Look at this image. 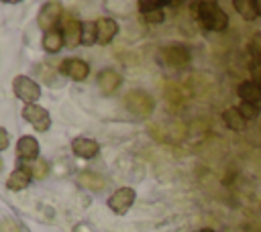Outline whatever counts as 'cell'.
Instances as JSON below:
<instances>
[{"mask_svg":"<svg viewBox=\"0 0 261 232\" xmlns=\"http://www.w3.org/2000/svg\"><path fill=\"white\" fill-rule=\"evenodd\" d=\"M196 16L202 22V26L208 31L220 33L228 26V16L216 2H198L196 4Z\"/></svg>","mask_w":261,"mask_h":232,"instance_id":"obj_1","label":"cell"},{"mask_svg":"<svg viewBox=\"0 0 261 232\" xmlns=\"http://www.w3.org/2000/svg\"><path fill=\"white\" fill-rule=\"evenodd\" d=\"M124 106L128 112H133L135 116H149L153 112V98L141 90H135V92H128L124 96Z\"/></svg>","mask_w":261,"mask_h":232,"instance_id":"obj_2","label":"cell"},{"mask_svg":"<svg viewBox=\"0 0 261 232\" xmlns=\"http://www.w3.org/2000/svg\"><path fill=\"white\" fill-rule=\"evenodd\" d=\"M12 88H14V96H16L18 100L27 102V106L35 104V102L41 98V88H39V83L33 81L31 77H27V75H18V77L14 79V83H12Z\"/></svg>","mask_w":261,"mask_h":232,"instance_id":"obj_3","label":"cell"},{"mask_svg":"<svg viewBox=\"0 0 261 232\" xmlns=\"http://www.w3.org/2000/svg\"><path fill=\"white\" fill-rule=\"evenodd\" d=\"M133 204H135V189H133V187H120V189H116V191L108 197V208H110L114 214H118V216L126 214Z\"/></svg>","mask_w":261,"mask_h":232,"instance_id":"obj_4","label":"cell"},{"mask_svg":"<svg viewBox=\"0 0 261 232\" xmlns=\"http://www.w3.org/2000/svg\"><path fill=\"white\" fill-rule=\"evenodd\" d=\"M22 118H24L27 122H31V124L35 126V130H39V132H45V130H49V126H51V116H49V112H47L45 108L37 106V104L24 106V108H22Z\"/></svg>","mask_w":261,"mask_h":232,"instance_id":"obj_5","label":"cell"},{"mask_svg":"<svg viewBox=\"0 0 261 232\" xmlns=\"http://www.w3.org/2000/svg\"><path fill=\"white\" fill-rule=\"evenodd\" d=\"M61 12L63 10H61V4L59 2H45L43 8H41V12H39V18H37L39 26L45 28V31H53V26L61 18Z\"/></svg>","mask_w":261,"mask_h":232,"instance_id":"obj_6","label":"cell"},{"mask_svg":"<svg viewBox=\"0 0 261 232\" xmlns=\"http://www.w3.org/2000/svg\"><path fill=\"white\" fill-rule=\"evenodd\" d=\"M161 57L171 67H184L190 61V51L184 45H171V47H165L161 51Z\"/></svg>","mask_w":261,"mask_h":232,"instance_id":"obj_7","label":"cell"},{"mask_svg":"<svg viewBox=\"0 0 261 232\" xmlns=\"http://www.w3.org/2000/svg\"><path fill=\"white\" fill-rule=\"evenodd\" d=\"M61 73L67 75V77H71V79H75V81H80V79H86L88 77L90 65L86 61H82V59L71 57V59H65L61 63Z\"/></svg>","mask_w":261,"mask_h":232,"instance_id":"obj_8","label":"cell"},{"mask_svg":"<svg viewBox=\"0 0 261 232\" xmlns=\"http://www.w3.org/2000/svg\"><path fill=\"white\" fill-rule=\"evenodd\" d=\"M16 153H18V159L22 163H31L39 157V142L35 136H20L18 144H16Z\"/></svg>","mask_w":261,"mask_h":232,"instance_id":"obj_9","label":"cell"},{"mask_svg":"<svg viewBox=\"0 0 261 232\" xmlns=\"http://www.w3.org/2000/svg\"><path fill=\"white\" fill-rule=\"evenodd\" d=\"M71 151H73V155H77V157H82V159H94L96 155H98V151H100V147H98V142L96 140H92V138H75L73 142H71Z\"/></svg>","mask_w":261,"mask_h":232,"instance_id":"obj_10","label":"cell"},{"mask_svg":"<svg viewBox=\"0 0 261 232\" xmlns=\"http://www.w3.org/2000/svg\"><path fill=\"white\" fill-rule=\"evenodd\" d=\"M96 31H98V43H100V45H106V43H110V41L114 39V35L118 33V24H116V20H112V18H100V20L96 22Z\"/></svg>","mask_w":261,"mask_h":232,"instance_id":"obj_11","label":"cell"},{"mask_svg":"<svg viewBox=\"0 0 261 232\" xmlns=\"http://www.w3.org/2000/svg\"><path fill=\"white\" fill-rule=\"evenodd\" d=\"M63 41L67 47H75L82 43V24L73 18H67L65 24H63Z\"/></svg>","mask_w":261,"mask_h":232,"instance_id":"obj_12","label":"cell"},{"mask_svg":"<svg viewBox=\"0 0 261 232\" xmlns=\"http://www.w3.org/2000/svg\"><path fill=\"white\" fill-rule=\"evenodd\" d=\"M237 94H239V98H241L243 102H249V104H259V102H261V85L253 83L251 79L239 83Z\"/></svg>","mask_w":261,"mask_h":232,"instance_id":"obj_13","label":"cell"},{"mask_svg":"<svg viewBox=\"0 0 261 232\" xmlns=\"http://www.w3.org/2000/svg\"><path fill=\"white\" fill-rule=\"evenodd\" d=\"M120 75L114 71V69H102L100 73H98V85H100V90L102 92H106V94H110V92H114L118 85H120Z\"/></svg>","mask_w":261,"mask_h":232,"instance_id":"obj_14","label":"cell"},{"mask_svg":"<svg viewBox=\"0 0 261 232\" xmlns=\"http://www.w3.org/2000/svg\"><path fill=\"white\" fill-rule=\"evenodd\" d=\"M31 173L24 169V167H16L12 173H10V177L6 179V185H8V189H12V191H18V189H24L29 183H31Z\"/></svg>","mask_w":261,"mask_h":232,"instance_id":"obj_15","label":"cell"},{"mask_svg":"<svg viewBox=\"0 0 261 232\" xmlns=\"http://www.w3.org/2000/svg\"><path fill=\"white\" fill-rule=\"evenodd\" d=\"M222 122H224L230 130H237V132H241V130L247 128V120L241 116V112L237 110V106H234V108H226V110L222 112Z\"/></svg>","mask_w":261,"mask_h":232,"instance_id":"obj_16","label":"cell"},{"mask_svg":"<svg viewBox=\"0 0 261 232\" xmlns=\"http://www.w3.org/2000/svg\"><path fill=\"white\" fill-rule=\"evenodd\" d=\"M63 45H65V41H63V33H61V31L53 28V31H47V33H45V37H43V47H45L47 53H59Z\"/></svg>","mask_w":261,"mask_h":232,"instance_id":"obj_17","label":"cell"},{"mask_svg":"<svg viewBox=\"0 0 261 232\" xmlns=\"http://www.w3.org/2000/svg\"><path fill=\"white\" fill-rule=\"evenodd\" d=\"M77 181H80L82 187L92 189V191H98V189L104 187V179H102V175H98V173H94V171H82V175L77 177Z\"/></svg>","mask_w":261,"mask_h":232,"instance_id":"obj_18","label":"cell"},{"mask_svg":"<svg viewBox=\"0 0 261 232\" xmlns=\"http://www.w3.org/2000/svg\"><path fill=\"white\" fill-rule=\"evenodd\" d=\"M234 10L245 18V20H255L257 18V10H255V2L253 0H234L232 2Z\"/></svg>","mask_w":261,"mask_h":232,"instance_id":"obj_19","label":"cell"},{"mask_svg":"<svg viewBox=\"0 0 261 232\" xmlns=\"http://www.w3.org/2000/svg\"><path fill=\"white\" fill-rule=\"evenodd\" d=\"M24 169L31 173L33 179H43V177L49 173V163H47L45 159H35V161H31Z\"/></svg>","mask_w":261,"mask_h":232,"instance_id":"obj_20","label":"cell"},{"mask_svg":"<svg viewBox=\"0 0 261 232\" xmlns=\"http://www.w3.org/2000/svg\"><path fill=\"white\" fill-rule=\"evenodd\" d=\"M82 43H84V45H94V43H98L96 22H84V24H82Z\"/></svg>","mask_w":261,"mask_h":232,"instance_id":"obj_21","label":"cell"},{"mask_svg":"<svg viewBox=\"0 0 261 232\" xmlns=\"http://www.w3.org/2000/svg\"><path fill=\"white\" fill-rule=\"evenodd\" d=\"M237 110L241 112V116L249 122V120H255L257 116H259V112H261V108H259V104H249V102H241L239 106H237Z\"/></svg>","mask_w":261,"mask_h":232,"instance_id":"obj_22","label":"cell"},{"mask_svg":"<svg viewBox=\"0 0 261 232\" xmlns=\"http://www.w3.org/2000/svg\"><path fill=\"white\" fill-rule=\"evenodd\" d=\"M249 71H251V81L257 83V85H261V57L259 59H251Z\"/></svg>","mask_w":261,"mask_h":232,"instance_id":"obj_23","label":"cell"},{"mask_svg":"<svg viewBox=\"0 0 261 232\" xmlns=\"http://www.w3.org/2000/svg\"><path fill=\"white\" fill-rule=\"evenodd\" d=\"M145 18H147V22H163L165 20V14H163V10H149V12H145Z\"/></svg>","mask_w":261,"mask_h":232,"instance_id":"obj_24","label":"cell"},{"mask_svg":"<svg viewBox=\"0 0 261 232\" xmlns=\"http://www.w3.org/2000/svg\"><path fill=\"white\" fill-rule=\"evenodd\" d=\"M0 230L2 232H22L14 222H10V220H6V222H2V226H0Z\"/></svg>","mask_w":261,"mask_h":232,"instance_id":"obj_25","label":"cell"},{"mask_svg":"<svg viewBox=\"0 0 261 232\" xmlns=\"http://www.w3.org/2000/svg\"><path fill=\"white\" fill-rule=\"evenodd\" d=\"M8 140H10V138H8V132H6L4 128H0V151H4V149L8 147Z\"/></svg>","mask_w":261,"mask_h":232,"instance_id":"obj_26","label":"cell"},{"mask_svg":"<svg viewBox=\"0 0 261 232\" xmlns=\"http://www.w3.org/2000/svg\"><path fill=\"white\" fill-rule=\"evenodd\" d=\"M255 10H257V16H261V0H255Z\"/></svg>","mask_w":261,"mask_h":232,"instance_id":"obj_27","label":"cell"},{"mask_svg":"<svg viewBox=\"0 0 261 232\" xmlns=\"http://www.w3.org/2000/svg\"><path fill=\"white\" fill-rule=\"evenodd\" d=\"M200 232H216V230H212V228H202Z\"/></svg>","mask_w":261,"mask_h":232,"instance_id":"obj_28","label":"cell"},{"mask_svg":"<svg viewBox=\"0 0 261 232\" xmlns=\"http://www.w3.org/2000/svg\"><path fill=\"white\" fill-rule=\"evenodd\" d=\"M0 169H2V159H0Z\"/></svg>","mask_w":261,"mask_h":232,"instance_id":"obj_29","label":"cell"}]
</instances>
